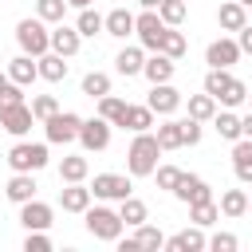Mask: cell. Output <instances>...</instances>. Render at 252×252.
Here are the masks:
<instances>
[{
    "mask_svg": "<svg viewBox=\"0 0 252 252\" xmlns=\"http://www.w3.org/2000/svg\"><path fill=\"white\" fill-rule=\"evenodd\" d=\"M161 154H165V150L158 146V134H154V130L134 134V138H130V150H126V173H130V177H154Z\"/></svg>",
    "mask_w": 252,
    "mask_h": 252,
    "instance_id": "cell-1",
    "label": "cell"
},
{
    "mask_svg": "<svg viewBox=\"0 0 252 252\" xmlns=\"http://www.w3.org/2000/svg\"><path fill=\"white\" fill-rule=\"evenodd\" d=\"M83 224H87V232H91L94 240H106V244H114V240L122 236V228H126V220H122L118 209H110V205H91V209L83 213Z\"/></svg>",
    "mask_w": 252,
    "mask_h": 252,
    "instance_id": "cell-2",
    "label": "cell"
},
{
    "mask_svg": "<svg viewBox=\"0 0 252 252\" xmlns=\"http://www.w3.org/2000/svg\"><path fill=\"white\" fill-rule=\"evenodd\" d=\"M47 161H51L47 158V142H24V138H16V146L8 150V169L12 173H39Z\"/></svg>",
    "mask_w": 252,
    "mask_h": 252,
    "instance_id": "cell-3",
    "label": "cell"
},
{
    "mask_svg": "<svg viewBox=\"0 0 252 252\" xmlns=\"http://www.w3.org/2000/svg\"><path fill=\"white\" fill-rule=\"evenodd\" d=\"M16 43H20L24 55H35L39 59V55L51 51V32H47V24L39 16H28V20L16 24Z\"/></svg>",
    "mask_w": 252,
    "mask_h": 252,
    "instance_id": "cell-4",
    "label": "cell"
},
{
    "mask_svg": "<svg viewBox=\"0 0 252 252\" xmlns=\"http://www.w3.org/2000/svg\"><path fill=\"white\" fill-rule=\"evenodd\" d=\"M165 20L158 16V8H142V16H134V35L146 51H161V39H165Z\"/></svg>",
    "mask_w": 252,
    "mask_h": 252,
    "instance_id": "cell-5",
    "label": "cell"
},
{
    "mask_svg": "<svg viewBox=\"0 0 252 252\" xmlns=\"http://www.w3.org/2000/svg\"><path fill=\"white\" fill-rule=\"evenodd\" d=\"M79 130H83V118L75 110H59L43 122V134L51 146H67V142H79Z\"/></svg>",
    "mask_w": 252,
    "mask_h": 252,
    "instance_id": "cell-6",
    "label": "cell"
},
{
    "mask_svg": "<svg viewBox=\"0 0 252 252\" xmlns=\"http://www.w3.org/2000/svg\"><path fill=\"white\" fill-rule=\"evenodd\" d=\"M146 106H150L154 114L169 118V114H177V110L185 106V94H181L173 83H154V87H150V98H146Z\"/></svg>",
    "mask_w": 252,
    "mask_h": 252,
    "instance_id": "cell-7",
    "label": "cell"
},
{
    "mask_svg": "<svg viewBox=\"0 0 252 252\" xmlns=\"http://www.w3.org/2000/svg\"><path fill=\"white\" fill-rule=\"evenodd\" d=\"M110 130H114V122H106L102 114H94V118H83L79 146H83L87 154H98V150H106V146H110Z\"/></svg>",
    "mask_w": 252,
    "mask_h": 252,
    "instance_id": "cell-8",
    "label": "cell"
},
{
    "mask_svg": "<svg viewBox=\"0 0 252 252\" xmlns=\"http://www.w3.org/2000/svg\"><path fill=\"white\" fill-rule=\"evenodd\" d=\"M91 193H94L98 201H122V197H130V193H134V185H130V177H126V173H94Z\"/></svg>",
    "mask_w": 252,
    "mask_h": 252,
    "instance_id": "cell-9",
    "label": "cell"
},
{
    "mask_svg": "<svg viewBox=\"0 0 252 252\" xmlns=\"http://www.w3.org/2000/svg\"><path fill=\"white\" fill-rule=\"evenodd\" d=\"M35 114H32V102H12V106H0V130H8L12 138H24L32 130Z\"/></svg>",
    "mask_w": 252,
    "mask_h": 252,
    "instance_id": "cell-10",
    "label": "cell"
},
{
    "mask_svg": "<svg viewBox=\"0 0 252 252\" xmlns=\"http://www.w3.org/2000/svg\"><path fill=\"white\" fill-rule=\"evenodd\" d=\"M240 43H236V35H220V39H213L209 47H205V63L209 67H228L232 71V63H240Z\"/></svg>",
    "mask_w": 252,
    "mask_h": 252,
    "instance_id": "cell-11",
    "label": "cell"
},
{
    "mask_svg": "<svg viewBox=\"0 0 252 252\" xmlns=\"http://www.w3.org/2000/svg\"><path fill=\"white\" fill-rule=\"evenodd\" d=\"M91 201H94V193H91V185L87 181H63V189H59V205H63V213H87L91 209Z\"/></svg>",
    "mask_w": 252,
    "mask_h": 252,
    "instance_id": "cell-12",
    "label": "cell"
},
{
    "mask_svg": "<svg viewBox=\"0 0 252 252\" xmlns=\"http://www.w3.org/2000/svg\"><path fill=\"white\" fill-rule=\"evenodd\" d=\"M20 224H24L28 232H32V228H51V224H55V209H51L47 201L32 197V201L20 205Z\"/></svg>",
    "mask_w": 252,
    "mask_h": 252,
    "instance_id": "cell-13",
    "label": "cell"
},
{
    "mask_svg": "<svg viewBox=\"0 0 252 252\" xmlns=\"http://www.w3.org/2000/svg\"><path fill=\"white\" fill-rule=\"evenodd\" d=\"M173 197H177L181 205H197V201H213V189H209L205 177H197V173H181Z\"/></svg>",
    "mask_w": 252,
    "mask_h": 252,
    "instance_id": "cell-14",
    "label": "cell"
},
{
    "mask_svg": "<svg viewBox=\"0 0 252 252\" xmlns=\"http://www.w3.org/2000/svg\"><path fill=\"white\" fill-rule=\"evenodd\" d=\"M165 248L169 252H205L209 248V236H205L201 224H193V228H181V232L165 236Z\"/></svg>",
    "mask_w": 252,
    "mask_h": 252,
    "instance_id": "cell-15",
    "label": "cell"
},
{
    "mask_svg": "<svg viewBox=\"0 0 252 252\" xmlns=\"http://www.w3.org/2000/svg\"><path fill=\"white\" fill-rule=\"evenodd\" d=\"M142 67H146V47H142V43H126V47L114 55V71H118L122 79L142 75Z\"/></svg>",
    "mask_w": 252,
    "mask_h": 252,
    "instance_id": "cell-16",
    "label": "cell"
},
{
    "mask_svg": "<svg viewBox=\"0 0 252 252\" xmlns=\"http://www.w3.org/2000/svg\"><path fill=\"white\" fill-rule=\"evenodd\" d=\"M173 71H177V59H169L165 51H150V55H146L142 75L150 79V87H154V83H173Z\"/></svg>",
    "mask_w": 252,
    "mask_h": 252,
    "instance_id": "cell-17",
    "label": "cell"
},
{
    "mask_svg": "<svg viewBox=\"0 0 252 252\" xmlns=\"http://www.w3.org/2000/svg\"><path fill=\"white\" fill-rule=\"evenodd\" d=\"M244 24H248V8H244L240 0H224V4L217 8V28H220V32L236 35Z\"/></svg>",
    "mask_w": 252,
    "mask_h": 252,
    "instance_id": "cell-18",
    "label": "cell"
},
{
    "mask_svg": "<svg viewBox=\"0 0 252 252\" xmlns=\"http://www.w3.org/2000/svg\"><path fill=\"white\" fill-rule=\"evenodd\" d=\"M79 47H83V35H79V28L75 24H55L51 28V51H59V55H79Z\"/></svg>",
    "mask_w": 252,
    "mask_h": 252,
    "instance_id": "cell-19",
    "label": "cell"
},
{
    "mask_svg": "<svg viewBox=\"0 0 252 252\" xmlns=\"http://www.w3.org/2000/svg\"><path fill=\"white\" fill-rule=\"evenodd\" d=\"M232 173H236L240 185H252V138L232 142Z\"/></svg>",
    "mask_w": 252,
    "mask_h": 252,
    "instance_id": "cell-20",
    "label": "cell"
},
{
    "mask_svg": "<svg viewBox=\"0 0 252 252\" xmlns=\"http://www.w3.org/2000/svg\"><path fill=\"white\" fill-rule=\"evenodd\" d=\"M35 173H12L8 177V185H4V197L12 201V205H24V201H32L35 197Z\"/></svg>",
    "mask_w": 252,
    "mask_h": 252,
    "instance_id": "cell-21",
    "label": "cell"
},
{
    "mask_svg": "<svg viewBox=\"0 0 252 252\" xmlns=\"http://www.w3.org/2000/svg\"><path fill=\"white\" fill-rule=\"evenodd\" d=\"M8 75H12V83H20V87H32V83L39 79V59L20 51V55L8 63Z\"/></svg>",
    "mask_w": 252,
    "mask_h": 252,
    "instance_id": "cell-22",
    "label": "cell"
},
{
    "mask_svg": "<svg viewBox=\"0 0 252 252\" xmlns=\"http://www.w3.org/2000/svg\"><path fill=\"white\" fill-rule=\"evenodd\" d=\"M213 130H217L224 142L244 138V122H240V114H236L232 106H224V110H217V114H213Z\"/></svg>",
    "mask_w": 252,
    "mask_h": 252,
    "instance_id": "cell-23",
    "label": "cell"
},
{
    "mask_svg": "<svg viewBox=\"0 0 252 252\" xmlns=\"http://www.w3.org/2000/svg\"><path fill=\"white\" fill-rule=\"evenodd\" d=\"M71 75V63H67V55H59V51H47V55H39V79H47V83H63Z\"/></svg>",
    "mask_w": 252,
    "mask_h": 252,
    "instance_id": "cell-24",
    "label": "cell"
},
{
    "mask_svg": "<svg viewBox=\"0 0 252 252\" xmlns=\"http://www.w3.org/2000/svg\"><path fill=\"white\" fill-rule=\"evenodd\" d=\"M102 35H114V39L134 35V12H126V8H110V12H106V32H102Z\"/></svg>",
    "mask_w": 252,
    "mask_h": 252,
    "instance_id": "cell-25",
    "label": "cell"
},
{
    "mask_svg": "<svg viewBox=\"0 0 252 252\" xmlns=\"http://www.w3.org/2000/svg\"><path fill=\"white\" fill-rule=\"evenodd\" d=\"M185 106H189V118H197V122H213V114L220 110V102H217L209 91H201V94H189V98H185Z\"/></svg>",
    "mask_w": 252,
    "mask_h": 252,
    "instance_id": "cell-26",
    "label": "cell"
},
{
    "mask_svg": "<svg viewBox=\"0 0 252 252\" xmlns=\"http://www.w3.org/2000/svg\"><path fill=\"white\" fill-rule=\"evenodd\" d=\"M217 205H220V217H228V220L248 217V193H244V189H224Z\"/></svg>",
    "mask_w": 252,
    "mask_h": 252,
    "instance_id": "cell-27",
    "label": "cell"
},
{
    "mask_svg": "<svg viewBox=\"0 0 252 252\" xmlns=\"http://www.w3.org/2000/svg\"><path fill=\"white\" fill-rule=\"evenodd\" d=\"M118 217L126 220V228H138L142 220H150V209H146V201H142V197H134V193H130V197H122V201H118Z\"/></svg>",
    "mask_w": 252,
    "mask_h": 252,
    "instance_id": "cell-28",
    "label": "cell"
},
{
    "mask_svg": "<svg viewBox=\"0 0 252 252\" xmlns=\"http://www.w3.org/2000/svg\"><path fill=\"white\" fill-rule=\"evenodd\" d=\"M75 28H79V35H83V39H94V35H102V32H106V16H98L94 8H79Z\"/></svg>",
    "mask_w": 252,
    "mask_h": 252,
    "instance_id": "cell-29",
    "label": "cell"
},
{
    "mask_svg": "<svg viewBox=\"0 0 252 252\" xmlns=\"http://www.w3.org/2000/svg\"><path fill=\"white\" fill-rule=\"evenodd\" d=\"M122 130H130V134H142V130H154V110L142 102V106H126V118H122Z\"/></svg>",
    "mask_w": 252,
    "mask_h": 252,
    "instance_id": "cell-30",
    "label": "cell"
},
{
    "mask_svg": "<svg viewBox=\"0 0 252 252\" xmlns=\"http://www.w3.org/2000/svg\"><path fill=\"white\" fill-rule=\"evenodd\" d=\"M87 173H91V161L83 154H67L59 161V181H87Z\"/></svg>",
    "mask_w": 252,
    "mask_h": 252,
    "instance_id": "cell-31",
    "label": "cell"
},
{
    "mask_svg": "<svg viewBox=\"0 0 252 252\" xmlns=\"http://www.w3.org/2000/svg\"><path fill=\"white\" fill-rule=\"evenodd\" d=\"M154 134H158V146H161V150H181V146H185V138H181V122H177L173 114H169Z\"/></svg>",
    "mask_w": 252,
    "mask_h": 252,
    "instance_id": "cell-32",
    "label": "cell"
},
{
    "mask_svg": "<svg viewBox=\"0 0 252 252\" xmlns=\"http://www.w3.org/2000/svg\"><path fill=\"white\" fill-rule=\"evenodd\" d=\"M79 87H83V94H87V98H94V102H98L102 94H110V75H106V71H87Z\"/></svg>",
    "mask_w": 252,
    "mask_h": 252,
    "instance_id": "cell-33",
    "label": "cell"
},
{
    "mask_svg": "<svg viewBox=\"0 0 252 252\" xmlns=\"http://www.w3.org/2000/svg\"><path fill=\"white\" fill-rule=\"evenodd\" d=\"M126 98H118V94H102L98 98V114L106 118V122H114V126H122V118H126Z\"/></svg>",
    "mask_w": 252,
    "mask_h": 252,
    "instance_id": "cell-34",
    "label": "cell"
},
{
    "mask_svg": "<svg viewBox=\"0 0 252 252\" xmlns=\"http://www.w3.org/2000/svg\"><path fill=\"white\" fill-rule=\"evenodd\" d=\"M189 220L201 224V228H209V224L220 220V205L217 201H197V205H189Z\"/></svg>",
    "mask_w": 252,
    "mask_h": 252,
    "instance_id": "cell-35",
    "label": "cell"
},
{
    "mask_svg": "<svg viewBox=\"0 0 252 252\" xmlns=\"http://www.w3.org/2000/svg\"><path fill=\"white\" fill-rule=\"evenodd\" d=\"M134 240H138V248H150V252L165 248V232H161V228H154L150 220H142V224L134 228Z\"/></svg>",
    "mask_w": 252,
    "mask_h": 252,
    "instance_id": "cell-36",
    "label": "cell"
},
{
    "mask_svg": "<svg viewBox=\"0 0 252 252\" xmlns=\"http://www.w3.org/2000/svg\"><path fill=\"white\" fill-rule=\"evenodd\" d=\"M217 102H220V106H232V110H236L240 102H248V83H240V79L232 75V79H228V87H224V91L217 94Z\"/></svg>",
    "mask_w": 252,
    "mask_h": 252,
    "instance_id": "cell-37",
    "label": "cell"
},
{
    "mask_svg": "<svg viewBox=\"0 0 252 252\" xmlns=\"http://www.w3.org/2000/svg\"><path fill=\"white\" fill-rule=\"evenodd\" d=\"M67 0H35V16L43 20V24H63V16H67Z\"/></svg>",
    "mask_w": 252,
    "mask_h": 252,
    "instance_id": "cell-38",
    "label": "cell"
},
{
    "mask_svg": "<svg viewBox=\"0 0 252 252\" xmlns=\"http://www.w3.org/2000/svg\"><path fill=\"white\" fill-rule=\"evenodd\" d=\"M158 16H161L169 28H177V24H185L189 4H185V0H161V4H158Z\"/></svg>",
    "mask_w": 252,
    "mask_h": 252,
    "instance_id": "cell-39",
    "label": "cell"
},
{
    "mask_svg": "<svg viewBox=\"0 0 252 252\" xmlns=\"http://www.w3.org/2000/svg\"><path fill=\"white\" fill-rule=\"evenodd\" d=\"M228 79H232V71H228V67H209V71H205V83H201V91H209V94L217 98V94L228 87Z\"/></svg>",
    "mask_w": 252,
    "mask_h": 252,
    "instance_id": "cell-40",
    "label": "cell"
},
{
    "mask_svg": "<svg viewBox=\"0 0 252 252\" xmlns=\"http://www.w3.org/2000/svg\"><path fill=\"white\" fill-rule=\"evenodd\" d=\"M161 51L169 55V59H181L185 51H189V39L177 32V28H165V39H161Z\"/></svg>",
    "mask_w": 252,
    "mask_h": 252,
    "instance_id": "cell-41",
    "label": "cell"
},
{
    "mask_svg": "<svg viewBox=\"0 0 252 252\" xmlns=\"http://www.w3.org/2000/svg\"><path fill=\"white\" fill-rule=\"evenodd\" d=\"M32 114H35V122H47L51 114H59V98L55 94H32Z\"/></svg>",
    "mask_w": 252,
    "mask_h": 252,
    "instance_id": "cell-42",
    "label": "cell"
},
{
    "mask_svg": "<svg viewBox=\"0 0 252 252\" xmlns=\"http://www.w3.org/2000/svg\"><path fill=\"white\" fill-rule=\"evenodd\" d=\"M181 173H185V169H177V165H161V161H158V169H154V181H158V189L173 193V189H177V181H181Z\"/></svg>",
    "mask_w": 252,
    "mask_h": 252,
    "instance_id": "cell-43",
    "label": "cell"
},
{
    "mask_svg": "<svg viewBox=\"0 0 252 252\" xmlns=\"http://www.w3.org/2000/svg\"><path fill=\"white\" fill-rule=\"evenodd\" d=\"M24 252H51V236H47V228H32V232L24 236Z\"/></svg>",
    "mask_w": 252,
    "mask_h": 252,
    "instance_id": "cell-44",
    "label": "cell"
},
{
    "mask_svg": "<svg viewBox=\"0 0 252 252\" xmlns=\"http://www.w3.org/2000/svg\"><path fill=\"white\" fill-rule=\"evenodd\" d=\"M209 248H213V252H236L240 240H236L232 232H213V236H209Z\"/></svg>",
    "mask_w": 252,
    "mask_h": 252,
    "instance_id": "cell-45",
    "label": "cell"
},
{
    "mask_svg": "<svg viewBox=\"0 0 252 252\" xmlns=\"http://www.w3.org/2000/svg\"><path fill=\"white\" fill-rule=\"evenodd\" d=\"M201 134H205V130H201V122H197V118H181V138H185V146H197V142H201Z\"/></svg>",
    "mask_w": 252,
    "mask_h": 252,
    "instance_id": "cell-46",
    "label": "cell"
},
{
    "mask_svg": "<svg viewBox=\"0 0 252 252\" xmlns=\"http://www.w3.org/2000/svg\"><path fill=\"white\" fill-rule=\"evenodd\" d=\"M12 102H24V87H20V83H8V87L0 91V106H12Z\"/></svg>",
    "mask_w": 252,
    "mask_h": 252,
    "instance_id": "cell-47",
    "label": "cell"
},
{
    "mask_svg": "<svg viewBox=\"0 0 252 252\" xmlns=\"http://www.w3.org/2000/svg\"><path fill=\"white\" fill-rule=\"evenodd\" d=\"M236 43H240V51H244V55H252V24H244V28L236 32Z\"/></svg>",
    "mask_w": 252,
    "mask_h": 252,
    "instance_id": "cell-48",
    "label": "cell"
},
{
    "mask_svg": "<svg viewBox=\"0 0 252 252\" xmlns=\"http://www.w3.org/2000/svg\"><path fill=\"white\" fill-rule=\"evenodd\" d=\"M114 244H118V252H138V240H134V236H126V240H122V236H118V240H114Z\"/></svg>",
    "mask_w": 252,
    "mask_h": 252,
    "instance_id": "cell-49",
    "label": "cell"
},
{
    "mask_svg": "<svg viewBox=\"0 0 252 252\" xmlns=\"http://www.w3.org/2000/svg\"><path fill=\"white\" fill-rule=\"evenodd\" d=\"M240 122H244V138H252V110H248V114H244Z\"/></svg>",
    "mask_w": 252,
    "mask_h": 252,
    "instance_id": "cell-50",
    "label": "cell"
},
{
    "mask_svg": "<svg viewBox=\"0 0 252 252\" xmlns=\"http://www.w3.org/2000/svg\"><path fill=\"white\" fill-rule=\"evenodd\" d=\"M8 83H12V75H8V71H0V91H4Z\"/></svg>",
    "mask_w": 252,
    "mask_h": 252,
    "instance_id": "cell-51",
    "label": "cell"
},
{
    "mask_svg": "<svg viewBox=\"0 0 252 252\" xmlns=\"http://www.w3.org/2000/svg\"><path fill=\"white\" fill-rule=\"evenodd\" d=\"M71 8H91V0H67Z\"/></svg>",
    "mask_w": 252,
    "mask_h": 252,
    "instance_id": "cell-52",
    "label": "cell"
},
{
    "mask_svg": "<svg viewBox=\"0 0 252 252\" xmlns=\"http://www.w3.org/2000/svg\"><path fill=\"white\" fill-rule=\"evenodd\" d=\"M138 4H142V8H158L161 0H138Z\"/></svg>",
    "mask_w": 252,
    "mask_h": 252,
    "instance_id": "cell-53",
    "label": "cell"
},
{
    "mask_svg": "<svg viewBox=\"0 0 252 252\" xmlns=\"http://www.w3.org/2000/svg\"><path fill=\"white\" fill-rule=\"evenodd\" d=\"M240 4H244V8H252V0H240Z\"/></svg>",
    "mask_w": 252,
    "mask_h": 252,
    "instance_id": "cell-54",
    "label": "cell"
},
{
    "mask_svg": "<svg viewBox=\"0 0 252 252\" xmlns=\"http://www.w3.org/2000/svg\"><path fill=\"white\" fill-rule=\"evenodd\" d=\"M248 106H252V91H248Z\"/></svg>",
    "mask_w": 252,
    "mask_h": 252,
    "instance_id": "cell-55",
    "label": "cell"
},
{
    "mask_svg": "<svg viewBox=\"0 0 252 252\" xmlns=\"http://www.w3.org/2000/svg\"><path fill=\"white\" fill-rule=\"evenodd\" d=\"M248 213H252V197H248Z\"/></svg>",
    "mask_w": 252,
    "mask_h": 252,
    "instance_id": "cell-56",
    "label": "cell"
}]
</instances>
